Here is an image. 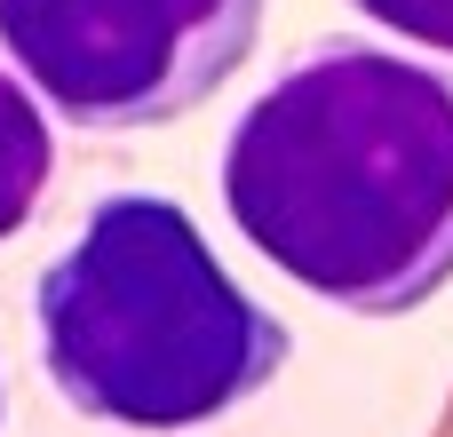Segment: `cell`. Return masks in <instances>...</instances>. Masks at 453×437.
I'll return each instance as SVG.
<instances>
[{"instance_id":"obj_2","label":"cell","mask_w":453,"mask_h":437,"mask_svg":"<svg viewBox=\"0 0 453 437\" xmlns=\"http://www.w3.org/2000/svg\"><path fill=\"white\" fill-rule=\"evenodd\" d=\"M32 350L64 414L175 437L263 398L295 326L223 271L183 199L104 191L32 279Z\"/></svg>"},{"instance_id":"obj_1","label":"cell","mask_w":453,"mask_h":437,"mask_svg":"<svg viewBox=\"0 0 453 437\" xmlns=\"http://www.w3.org/2000/svg\"><path fill=\"white\" fill-rule=\"evenodd\" d=\"M231 231L303 295L406 318L453 287V64L326 32L223 135Z\"/></svg>"},{"instance_id":"obj_5","label":"cell","mask_w":453,"mask_h":437,"mask_svg":"<svg viewBox=\"0 0 453 437\" xmlns=\"http://www.w3.org/2000/svg\"><path fill=\"white\" fill-rule=\"evenodd\" d=\"M350 16H366V24H382V32L453 64V0H350Z\"/></svg>"},{"instance_id":"obj_6","label":"cell","mask_w":453,"mask_h":437,"mask_svg":"<svg viewBox=\"0 0 453 437\" xmlns=\"http://www.w3.org/2000/svg\"><path fill=\"white\" fill-rule=\"evenodd\" d=\"M0 422H8V398H0Z\"/></svg>"},{"instance_id":"obj_4","label":"cell","mask_w":453,"mask_h":437,"mask_svg":"<svg viewBox=\"0 0 453 437\" xmlns=\"http://www.w3.org/2000/svg\"><path fill=\"white\" fill-rule=\"evenodd\" d=\"M56 183V127H48V104L0 64V247L40 215Z\"/></svg>"},{"instance_id":"obj_3","label":"cell","mask_w":453,"mask_h":437,"mask_svg":"<svg viewBox=\"0 0 453 437\" xmlns=\"http://www.w3.org/2000/svg\"><path fill=\"white\" fill-rule=\"evenodd\" d=\"M271 0H0L8 72L80 135L199 111L263 40Z\"/></svg>"}]
</instances>
